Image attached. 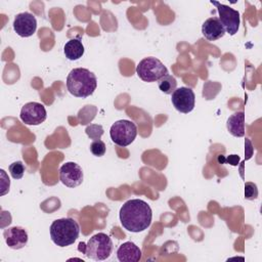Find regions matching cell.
I'll use <instances>...</instances> for the list:
<instances>
[{"label": "cell", "mask_w": 262, "mask_h": 262, "mask_svg": "<svg viewBox=\"0 0 262 262\" xmlns=\"http://www.w3.org/2000/svg\"><path fill=\"white\" fill-rule=\"evenodd\" d=\"M122 226L131 232H141L151 224L152 212L149 205L140 199H132L124 203L119 212Z\"/></svg>", "instance_id": "obj_1"}, {"label": "cell", "mask_w": 262, "mask_h": 262, "mask_svg": "<svg viewBox=\"0 0 262 262\" xmlns=\"http://www.w3.org/2000/svg\"><path fill=\"white\" fill-rule=\"evenodd\" d=\"M96 87V76L88 69H73L67 77V88L69 92L76 97L86 98L93 94Z\"/></svg>", "instance_id": "obj_2"}, {"label": "cell", "mask_w": 262, "mask_h": 262, "mask_svg": "<svg viewBox=\"0 0 262 262\" xmlns=\"http://www.w3.org/2000/svg\"><path fill=\"white\" fill-rule=\"evenodd\" d=\"M51 241L58 247L64 248L76 242L80 233V225L73 218L54 220L49 228Z\"/></svg>", "instance_id": "obj_3"}, {"label": "cell", "mask_w": 262, "mask_h": 262, "mask_svg": "<svg viewBox=\"0 0 262 262\" xmlns=\"http://www.w3.org/2000/svg\"><path fill=\"white\" fill-rule=\"evenodd\" d=\"M78 250L89 259L102 261L111 256L113 252V242L106 233L98 232L91 236L86 244L80 243Z\"/></svg>", "instance_id": "obj_4"}, {"label": "cell", "mask_w": 262, "mask_h": 262, "mask_svg": "<svg viewBox=\"0 0 262 262\" xmlns=\"http://www.w3.org/2000/svg\"><path fill=\"white\" fill-rule=\"evenodd\" d=\"M136 74L144 82H156L168 74L164 63L152 56L141 59L136 67Z\"/></svg>", "instance_id": "obj_5"}, {"label": "cell", "mask_w": 262, "mask_h": 262, "mask_svg": "<svg viewBox=\"0 0 262 262\" xmlns=\"http://www.w3.org/2000/svg\"><path fill=\"white\" fill-rule=\"evenodd\" d=\"M137 135V127L135 123L129 120L116 121L111 129L110 136L113 142L119 146H127L131 144Z\"/></svg>", "instance_id": "obj_6"}, {"label": "cell", "mask_w": 262, "mask_h": 262, "mask_svg": "<svg viewBox=\"0 0 262 262\" xmlns=\"http://www.w3.org/2000/svg\"><path fill=\"white\" fill-rule=\"evenodd\" d=\"M213 5H215L217 7L218 13H219V20L222 24L225 33H228L229 35L233 36L234 34L237 33L238 28H239V24H241V16H239V12L233 8H231L230 6L221 4L217 1H210Z\"/></svg>", "instance_id": "obj_7"}, {"label": "cell", "mask_w": 262, "mask_h": 262, "mask_svg": "<svg viewBox=\"0 0 262 262\" xmlns=\"http://www.w3.org/2000/svg\"><path fill=\"white\" fill-rule=\"evenodd\" d=\"M171 101L173 106L180 113L188 114L194 108L195 95L189 87H179L171 94Z\"/></svg>", "instance_id": "obj_8"}, {"label": "cell", "mask_w": 262, "mask_h": 262, "mask_svg": "<svg viewBox=\"0 0 262 262\" xmlns=\"http://www.w3.org/2000/svg\"><path fill=\"white\" fill-rule=\"evenodd\" d=\"M19 117L25 124L37 126L46 120L47 112L42 103L31 101L23 105Z\"/></svg>", "instance_id": "obj_9"}, {"label": "cell", "mask_w": 262, "mask_h": 262, "mask_svg": "<svg viewBox=\"0 0 262 262\" xmlns=\"http://www.w3.org/2000/svg\"><path fill=\"white\" fill-rule=\"evenodd\" d=\"M59 179L68 187H77L83 182V170L77 163L67 162L59 168Z\"/></svg>", "instance_id": "obj_10"}, {"label": "cell", "mask_w": 262, "mask_h": 262, "mask_svg": "<svg viewBox=\"0 0 262 262\" xmlns=\"http://www.w3.org/2000/svg\"><path fill=\"white\" fill-rule=\"evenodd\" d=\"M14 32L23 38H28L34 35L37 30V19L34 14L30 12H20L15 15L13 19Z\"/></svg>", "instance_id": "obj_11"}, {"label": "cell", "mask_w": 262, "mask_h": 262, "mask_svg": "<svg viewBox=\"0 0 262 262\" xmlns=\"http://www.w3.org/2000/svg\"><path fill=\"white\" fill-rule=\"evenodd\" d=\"M3 237L6 245L13 250H19L28 244V232L20 226H12L4 229Z\"/></svg>", "instance_id": "obj_12"}, {"label": "cell", "mask_w": 262, "mask_h": 262, "mask_svg": "<svg viewBox=\"0 0 262 262\" xmlns=\"http://www.w3.org/2000/svg\"><path fill=\"white\" fill-rule=\"evenodd\" d=\"M202 34L209 41H216L222 38L225 30L217 16H212L206 19L202 25Z\"/></svg>", "instance_id": "obj_13"}, {"label": "cell", "mask_w": 262, "mask_h": 262, "mask_svg": "<svg viewBox=\"0 0 262 262\" xmlns=\"http://www.w3.org/2000/svg\"><path fill=\"white\" fill-rule=\"evenodd\" d=\"M117 258L120 262H138L141 259V250L133 242H126L119 246Z\"/></svg>", "instance_id": "obj_14"}, {"label": "cell", "mask_w": 262, "mask_h": 262, "mask_svg": "<svg viewBox=\"0 0 262 262\" xmlns=\"http://www.w3.org/2000/svg\"><path fill=\"white\" fill-rule=\"evenodd\" d=\"M228 132L234 137H243L245 135V113L236 112L232 114L226 121Z\"/></svg>", "instance_id": "obj_15"}, {"label": "cell", "mask_w": 262, "mask_h": 262, "mask_svg": "<svg viewBox=\"0 0 262 262\" xmlns=\"http://www.w3.org/2000/svg\"><path fill=\"white\" fill-rule=\"evenodd\" d=\"M84 45L79 38L69 40L63 46V53L69 60H78L84 54Z\"/></svg>", "instance_id": "obj_16"}, {"label": "cell", "mask_w": 262, "mask_h": 262, "mask_svg": "<svg viewBox=\"0 0 262 262\" xmlns=\"http://www.w3.org/2000/svg\"><path fill=\"white\" fill-rule=\"evenodd\" d=\"M158 86L163 93L172 94L177 87V81L172 75L167 74L158 81Z\"/></svg>", "instance_id": "obj_17"}, {"label": "cell", "mask_w": 262, "mask_h": 262, "mask_svg": "<svg viewBox=\"0 0 262 262\" xmlns=\"http://www.w3.org/2000/svg\"><path fill=\"white\" fill-rule=\"evenodd\" d=\"M8 170L13 179H20V178H23V176L25 174L26 168H25V165L20 161H16L9 165Z\"/></svg>", "instance_id": "obj_18"}, {"label": "cell", "mask_w": 262, "mask_h": 262, "mask_svg": "<svg viewBox=\"0 0 262 262\" xmlns=\"http://www.w3.org/2000/svg\"><path fill=\"white\" fill-rule=\"evenodd\" d=\"M85 132L87 134V136L90 138V139H93V140H98L101 138L102 134H103V128L101 125H98V124H91L89 126L86 127L85 129Z\"/></svg>", "instance_id": "obj_19"}, {"label": "cell", "mask_w": 262, "mask_h": 262, "mask_svg": "<svg viewBox=\"0 0 262 262\" xmlns=\"http://www.w3.org/2000/svg\"><path fill=\"white\" fill-rule=\"evenodd\" d=\"M105 150H106L105 143L100 139L93 140V142L90 144V151L95 157H102L105 154Z\"/></svg>", "instance_id": "obj_20"}, {"label": "cell", "mask_w": 262, "mask_h": 262, "mask_svg": "<svg viewBox=\"0 0 262 262\" xmlns=\"http://www.w3.org/2000/svg\"><path fill=\"white\" fill-rule=\"evenodd\" d=\"M258 198L257 185L253 182H246L245 184V199L249 201H254Z\"/></svg>", "instance_id": "obj_21"}, {"label": "cell", "mask_w": 262, "mask_h": 262, "mask_svg": "<svg viewBox=\"0 0 262 262\" xmlns=\"http://www.w3.org/2000/svg\"><path fill=\"white\" fill-rule=\"evenodd\" d=\"M94 108H96L94 105H86L85 107H83L81 111H82L84 114H81V113L78 114V121H79V123L82 124V125H86V124H88L89 122H91L94 118H93V117H90V116H88V115H89V113H91V111H93Z\"/></svg>", "instance_id": "obj_22"}, {"label": "cell", "mask_w": 262, "mask_h": 262, "mask_svg": "<svg viewBox=\"0 0 262 262\" xmlns=\"http://www.w3.org/2000/svg\"><path fill=\"white\" fill-rule=\"evenodd\" d=\"M218 162L219 163H228L232 166H237L239 163V157L236 155H230L229 157H227L226 159L223 156H219L218 157Z\"/></svg>", "instance_id": "obj_23"}]
</instances>
